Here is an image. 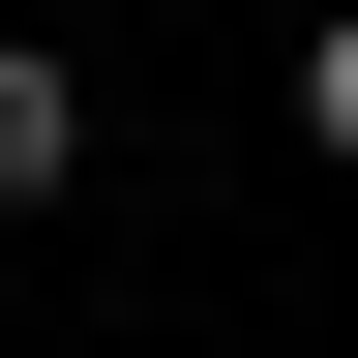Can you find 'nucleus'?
Returning <instances> with one entry per match:
<instances>
[{
	"label": "nucleus",
	"instance_id": "obj_1",
	"mask_svg": "<svg viewBox=\"0 0 358 358\" xmlns=\"http://www.w3.org/2000/svg\"><path fill=\"white\" fill-rule=\"evenodd\" d=\"M90 179V60H0V209H60Z\"/></svg>",
	"mask_w": 358,
	"mask_h": 358
},
{
	"label": "nucleus",
	"instance_id": "obj_2",
	"mask_svg": "<svg viewBox=\"0 0 358 358\" xmlns=\"http://www.w3.org/2000/svg\"><path fill=\"white\" fill-rule=\"evenodd\" d=\"M299 150L358 179V0H329V30H299Z\"/></svg>",
	"mask_w": 358,
	"mask_h": 358
}]
</instances>
